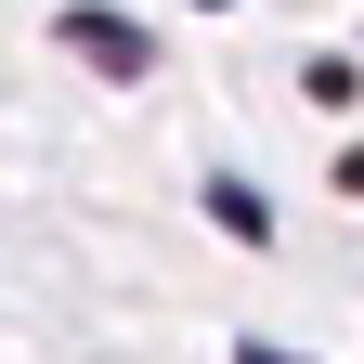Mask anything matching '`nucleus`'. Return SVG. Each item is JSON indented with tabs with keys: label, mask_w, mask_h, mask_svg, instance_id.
<instances>
[{
	"label": "nucleus",
	"mask_w": 364,
	"mask_h": 364,
	"mask_svg": "<svg viewBox=\"0 0 364 364\" xmlns=\"http://www.w3.org/2000/svg\"><path fill=\"white\" fill-rule=\"evenodd\" d=\"M235 364H312V351H273V338H247V351H235Z\"/></svg>",
	"instance_id": "3"
},
{
	"label": "nucleus",
	"mask_w": 364,
	"mask_h": 364,
	"mask_svg": "<svg viewBox=\"0 0 364 364\" xmlns=\"http://www.w3.org/2000/svg\"><path fill=\"white\" fill-rule=\"evenodd\" d=\"M208 221H221V235H273V208L247 196V182H208Z\"/></svg>",
	"instance_id": "2"
},
{
	"label": "nucleus",
	"mask_w": 364,
	"mask_h": 364,
	"mask_svg": "<svg viewBox=\"0 0 364 364\" xmlns=\"http://www.w3.org/2000/svg\"><path fill=\"white\" fill-rule=\"evenodd\" d=\"M65 53H91L105 78H144V65H156V39H144V26H117V14H65Z\"/></svg>",
	"instance_id": "1"
}]
</instances>
